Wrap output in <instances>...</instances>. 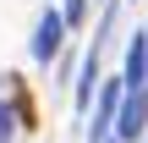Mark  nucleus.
<instances>
[{
  "label": "nucleus",
  "mask_w": 148,
  "mask_h": 143,
  "mask_svg": "<svg viewBox=\"0 0 148 143\" xmlns=\"http://www.w3.org/2000/svg\"><path fill=\"white\" fill-rule=\"evenodd\" d=\"M60 33H66V11H44L38 33H33V61H55L60 55Z\"/></svg>",
  "instance_id": "f257e3e1"
},
{
  "label": "nucleus",
  "mask_w": 148,
  "mask_h": 143,
  "mask_svg": "<svg viewBox=\"0 0 148 143\" xmlns=\"http://www.w3.org/2000/svg\"><path fill=\"white\" fill-rule=\"evenodd\" d=\"M126 94H148V33H137L126 44V72H121Z\"/></svg>",
  "instance_id": "f03ea898"
},
{
  "label": "nucleus",
  "mask_w": 148,
  "mask_h": 143,
  "mask_svg": "<svg viewBox=\"0 0 148 143\" xmlns=\"http://www.w3.org/2000/svg\"><path fill=\"white\" fill-rule=\"evenodd\" d=\"M143 121H148V94H126V99H121V121H115V138H121V143H137Z\"/></svg>",
  "instance_id": "7ed1b4c3"
},
{
  "label": "nucleus",
  "mask_w": 148,
  "mask_h": 143,
  "mask_svg": "<svg viewBox=\"0 0 148 143\" xmlns=\"http://www.w3.org/2000/svg\"><path fill=\"white\" fill-rule=\"evenodd\" d=\"M121 88H126V83H104L99 116H93V143H104V138H110V121H121Z\"/></svg>",
  "instance_id": "20e7f679"
},
{
  "label": "nucleus",
  "mask_w": 148,
  "mask_h": 143,
  "mask_svg": "<svg viewBox=\"0 0 148 143\" xmlns=\"http://www.w3.org/2000/svg\"><path fill=\"white\" fill-rule=\"evenodd\" d=\"M82 17H88V0H66V22H71V28H77V22H82Z\"/></svg>",
  "instance_id": "39448f33"
}]
</instances>
